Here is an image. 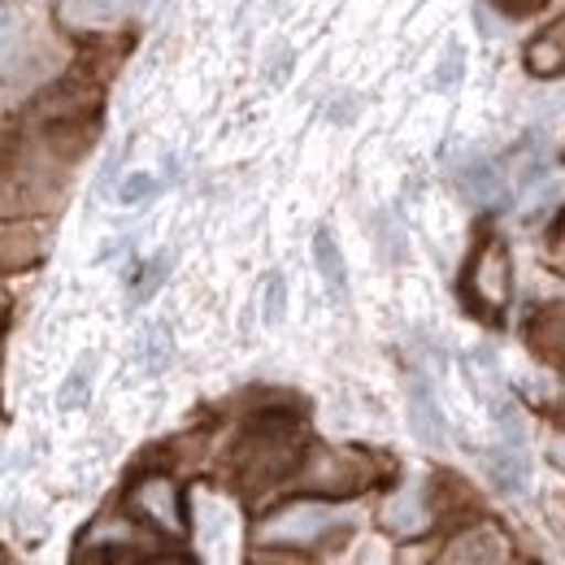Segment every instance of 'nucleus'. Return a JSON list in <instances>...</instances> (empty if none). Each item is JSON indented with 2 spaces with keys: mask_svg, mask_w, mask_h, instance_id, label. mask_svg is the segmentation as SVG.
I'll use <instances>...</instances> for the list:
<instances>
[{
  "mask_svg": "<svg viewBox=\"0 0 565 565\" xmlns=\"http://www.w3.org/2000/svg\"><path fill=\"white\" fill-rule=\"evenodd\" d=\"M300 452H305V444H296V423L291 418L257 423V430H248V439L239 444V457H235L244 492L257 495L287 483L300 466Z\"/></svg>",
  "mask_w": 565,
  "mask_h": 565,
  "instance_id": "f257e3e1",
  "label": "nucleus"
},
{
  "mask_svg": "<svg viewBox=\"0 0 565 565\" xmlns=\"http://www.w3.org/2000/svg\"><path fill=\"white\" fill-rule=\"evenodd\" d=\"M296 488L313 495H331V500H344L356 495L361 488L374 483V461L361 452V448H340V444H309L300 452V466H296Z\"/></svg>",
  "mask_w": 565,
  "mask_h": 565,
  "instance_id": "f03ea898",
  "label": "nucleus"
},
{
  "mask_svg": "<svg viewBox=\"0 0 565 565\" xmlns=\"http://www.w3.org/2000/svg\"><path fill=\"white\" fill-rule=\"evenodd\" d=\"M353 522L349 509H335L331 495L327 500H291L275 509L270 518L257 522L253 540L257 544H287V548H309V544H322L331 535H344Z\"/></svg>",
  "mask_w": 565,
  "mask_h": 565,
  "instance_id": "7ed1b4c3",
  "label": "nucleus"
},
{
  "mask_svg": "<svg viewBox=\"0 0 565 565\" xmlns=\"http://www.w3.org/2000/svg\"><path fill=\"white\" fill-rule=\"evenodd\" d=\"M509 291H513V262H509V244L500 235H488L475 257H470V275H466V296L475 309L483 313H500L509 305Z\"/></svg>",
  "mask_w": 565,
  "mask_h": 565,
  "instance_id": "20e7f679",
  "label": "nucleus"
},
{
  "mask_svg": "<svg viewBox=\"0 0 565 565\" xmlns=\"http://www.w3.org/2000/svg\"><path fill=\"white\" fill-rule=\"evenodd\" d=\"M127 504H131V513H136L140 522L157 526V531L170 535V540H179V535L188 531L179 488H174L166 475H148V479H140V483L127 492Z\"/></svg>",
  "mask_w": 565,
  "mask_h": 565,
  "instance_id": "39448f33",
  "label": "nucleus"
},
{
  "mask_svg": "<svg viewBox=\"0 0 565 565\" xmlns=\"http://www.w3.org/2000/svg\"><path fill=\"white\" fill-rule=\"evenodd\" d=\"M513 557V544L509 535L495 526V522H475L470 531H461L448 548H444V562L461 565V562H509Z\"/></svg>",
  "mask_w": 565,
  "mask_h": 565,
  "instance_id": "423d86ee",
  "label": "nucleus"
},
{
  "mask_svg": "<svg viewBox=\"0 0 565 565\" xmlns=\"http://www.w3.org/2000/svg\"><path fill=\"white\" fill-rule=\"evenodd\" d=\"M44 253H49V244L35 226H0V275L31 270L44 262Z\"/></svg>",
  "mask_w": 565,
  "mask_h": 565,
  "instance_id": "0eeeda50",
  "label": "nucleus"
},
{
  "mask_svg": "<svg viewBox=\"0 0 565 565\" xmlns=\"http://www.w3.org/2000/svg\"><path fill=\"white\" fill-rule=\"evenodd\" d=\"M430 522H435V513L426 504L423 488H405L383 504V526L396 531V535H423Z\"/></svg>",
  "mask_w": 565,
  "mask_h": 565,
  "instance_id": "6e6552de",
  "label": "nucleus"
},
{
  "mask_svg": "<svg viewBox=\"0 0 565 565\" xmlns=\"http://www.w3.org/2000/svg\"><path fill=\"white\" fill-rule=\"evenodd\" d=\"M409 426L426 448H444V418H439L435 392L423 374H409Z\"/></svg>",
  "mask_w": 565,
  "mask_h": 565,
  "instance_id": "1a4fd4ad",
  "label": "nucleus"
},
{
  "mask_svg": "<svg viewBox=\"0 0 565 565\" xmlns=\"http://www.w3.org/2000/svg\"><path fill=\"white\" fill-rule=\"evenodd\" d=\"M526 340H531V349L544 356V361L565 365V300H557V305H544V309L531 318Z\"/></svg>",
  "mask_w": 565,
  "mask_h": 565,
  "instance_id": "9d476101",
  "label": "nucleus"
},
{
  "mask_svg": "<svg viewBox=\"0 0 565 565\" xmlns=\"http://www.w3.org/2000/svg\"><path fill=\"white\" fill-rule=\"evenodd\" d=\"M313 262H318V275L327 282V291L335 296V305H344L349 300V266H344V253H340L331 226H318V235H313Z\"/></svg>",
  "mask_w": 565,
  "mask_h": 565,
  "instance_id": "9b49d317",
  "label": "nucleus"
},
{
  "mask_svg": "<svg viewBox=\"0 0 565 565\" xmlns=\"http://www.w3.org/2000/svg\"><path fill=\"white\" fill-rule=\"evenodd\" d=\"M526 66L535 74H565V22L548 26V31L526 49Z\"/></svg>",
  "mask_w": 565,
  "mask_h": 565,
  "instance_id": "f8f14e48",
  "label": "nucleus"
},
{
  "mask_svg": "<svg viewBox=\"0 0 565 565\" xmlns=\"http://www.w3.org/2000/svg\"><path fill=\"white\" fill-rule=\"evenodd\" d=\"M488 470H492V479L504 488V492H526L531 470H526V461H522V448L500 444V452H492V457H488Z\"/></svg>",
  "mask_w": 565,
  "mask_h": 565,
  "instance_id": "ddd939ff",
  "label": "nucleus"
},
{
  "mask_svg": "<svg viewBox=\"0 0 565 565\" xmlns=\"http://www.w3.org/2000/svg\"><path fill=\"white\" fill-rule=\"evenodd\" d=\"M461 192H466L475 205H495V201L504 196L500 174H495V166H488V161H470V166L461 170Z\"/></svg>",
  "mask_w": 565,
  "mask_h": 565,
  "instance_id": "4468645a",
  "label": "nucleus"
},
{
  "mask_svg": "<svg viewBox=\"0 0 565 565\" xmlns=\"http://www.w3.org/2000/svg\"><path fill=\"white\" fill-rule=\"evenodd\" d=\"M157 192H161V183H157L152 174H131V179L118 188V201H122V205H140V201L157 196Z\"/></svg>",
  "mask_w": 565,
  "mask_h": 565,
  "instance_id": "2eb2a0df",
  "label": "nucleus"
},
{
  "mask_svg": "<svg viewBox=\"0 0 565 565\" xmlns=\"http://www.w3.org/2000/svg\"><path fill=\"white\" fill-rule=\"evenodd\" d=\"M87 370H92V356L78 361V370L71 374V383H66V392H62V409H74L78 396H87Z\"/></svg>",
  "mask_w": 565,
  "mask_h": 565,
  "instance_id": "dca6fc26",
  "label": "nucleus"
},
{
  "mask_svg": "<svg viewBox=\"0 0 565 565\" xmlns=\"http://www.w3.org/2000/svg\"><path fill=\"white\" fill-rule=\"evenodd\" d=\"M461 44H448V53H444V66H439V74H435V83L439 87H452L457 78H461Z\"/></svg>",
  "mask_w": 565,
  "mask_h": 565,
  "instance_id": "f3484780",
  "label": "nucleus"
},
{
  "mask_svg": "<svg viewBox=\"0 0 565 565\" xmlns=\"http://www.w3.org/2000/svg\"><path fill=\"white\" fill-rule=\"evenodd\" d=\"M282 318V275H270L266 282V322H279Z\"/></svg>",
  "mask_w": 565,
  "mask_h": 565,
  "instance_id": "a211bd4d",
  "label": "nucleus"
},
{
  "mask_svg": "<svg viewBox=\"0 0 565 565\" xmlns=\"http://www.w3.org/2000/svg\"><path fill=\"white\" fill-rule=\"evenodd\" d=\"M166 266H170V257H166V253H161V257H152V262H148V266H143V270H148V275H143V282H140V296H148V291H152V287H157V282L166 279Z\"/></svg>",
  "mask_w": 565,
  "mask_h": 565,
  "instance_id": "6ab92c4d",
  "label": "nucleus"
},
{
  "mask_svg": "<svg viewBox=\"0 0 565 565\" xmlns=\"http://www.w3.org/2000/svg\"><path fill=\"white\" fill-rule=\"evenodd\" d=\"M504 13H513V18H526V13H535L544 0H495Z\"/></svg>",
  "mask_w": 565,
  "mask_h": 565,
  "instance_id": "aec40b11",
  "label": "nucleus"
},
{
  "mask_svg": "<svg viewBox=\"0 0 565 565\" xmlns=\"http://www.w3.org/2000/svg\"><path fill=\"white\" fill-rule=\"evenodd\" d=\"M548 257H553L557 270H565V217H562V226L553 231V248H548Z\"/></svg>",
  "mask_w": 565,
  "mask_h": 565,
  "instance_id": "412c9836",
  "label": "nucleus"
},
{
  "mask_svg": "<svg viewBox=\"0 0 565 565\" xmlns=\"http://www.w3.org/2000/svg\"><path fill=\"white\" fill-rule=\"evenodd\" d=\"M9 35H13V18L0 9V57H4V49H9Z\"/></svg>",
  "mask_w": 565,
  "mask_h": 565,
  "instance_id": "4be33fe9",
  "label": "nucleus"
},
{
  "mask_svg": "<svg viewBox=\"0 0 565 565\" xmlns=\"http://www.w3.org/2000/svg\"><path fill=\"white\" fill-rule=\"evenodd\" d=\"M105 9H131V4H143V0H100Z\"/></svg>",
  "mask_w": 565,
  "mask_h": 565,
  "instance_id": "5701e85b",
  "label": "nucleus"
},
{
  "mask_svg": "<svg viewBox=\"0 0 565 565\" xmlns=\"http://www.w3.org/2000/svg\"><path fill=\"white\" fill-rule=\"evenodd\" d=\"M553 461L565 470V439H557V444H553Z\"/></svg>",
  "mask_w": 565,
  "mask_h": 565,
  "instance_id": "b1692460",
  "label": "nucleus"
},
{
  "mask_svg": "<svg viewBox=\"0 0 565 565\" xmlns=\"http://www.w3.org/2000/svg\"><path fill=\"white\" fill-rule=\"evenodd\" d=\"M0 562H4V553H0Z\"/></svg>",
  "mask_w": 565,
  "mask_h": 565,
  "instance_id": "393cba45",
  "label": "nucleus"
}]
</instances>
